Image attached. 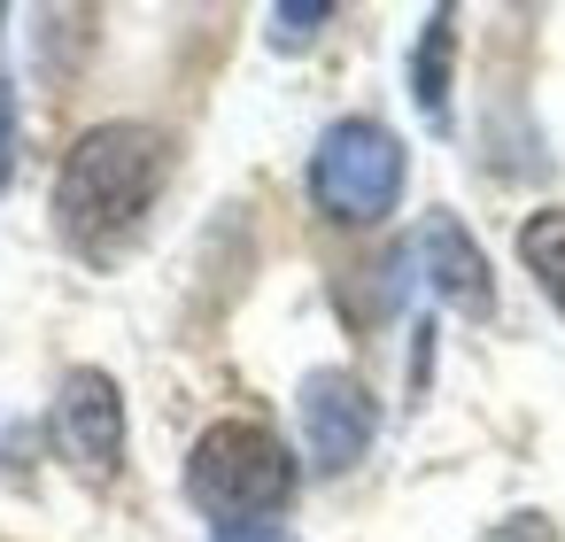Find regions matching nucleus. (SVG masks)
Instances as JSON below:
<instances>
[{
  "label": "nucleus",
  "instance_id": "nucleus-1",
  "mask_svg": "<svg viewBox=\"0 0 565 542\" xmlns=\"http://www.w3.org/2000/svg\"><path fill=\"white\" fill-rule=\"evenodd\" d=\"M163 179H171V140L156 125L117 117V125L78 132V148L55 171V225H63V241L78 256H117L148 225Z\"/></svg>",
  "mask_w": 565,
  "mask_h": 542
},
{
  "label": "nucleus",
  "instance_id": "nucleus-2",
  "mask_svg": "<svg viewBox=\"0 0 565 542\" xmlns=\"http://www.w3.org/2000/svg\"><path fill=\"white\" fill-rule=\"evenodd\" d=\"M295 488H302L295 449H287L271 426H256V418H217V426H202V442H194V457H186V496H194V511L217 527V542L279 527V511L295 503Z\"/></svg>",
  "mask_w": 565,
  "mask_h": 542
},
{
  "label": "nucleus",
  "instance_id": "nucleus-3",
  "mask_svg": "<svg viewBox=\"0 0 565 542\" xmlns=\"http://www.w3.org/2000/svg\"><path fill=\"white\" fill-rule=\"evenodd\" d=\"M403 140L380 117H341L326 125L318 156H310V202L333 225H380L403 202Z\"/></svg>",
  "mask_w": 565,
  "mask_h": 542
},
{
  "label": "nucleus",
  "instance_id": "nucleus-4",
  "mask_svg": "<svg viewBox=\"0 0 565 542\" xmlns=\"http://www.w3.org/2000/svg\"><path fill=\"white\" fill-rule=\"evenodd\" d=\"M47 442H55V457H71L86 480H117V465H125V395H117V380L94 372V364H78V372L55 387Z\"/></svg>",
  "mask_w": 565,
  "mask_h": 542
},
{
  "label": "nucleus",
  "instance_id": "nucleus-5",
  "mask_svg": "<svg viewBox=\"0 0 565 542\" xmlns=\"http://www.w3.org/2000/svg\"><path fill=\"white\" fill-rule=\"evenodd\" d=\"M372 434H380V403H372V387L356 372L326 364V372L302 380V442H310L318 472H349L372 449Z\"/></svg>",
  "mask_w": 565,
  "mask_h": 542
},
{
  "label": "nucleus",
  "instance_id": "nucleus-6",
  "mask_svg": "<svg viewBox=\"0 0 565 542\" xmlns=\"http://www.w3.org/2000/svg\"><path fill=\"white\" fill-rule=\"evenodd\" d=\"M418 264H426V287H434L449 310H465V318H488V310H495L488 256H480V241H472L449 210H434V217L418 225Z\"/></svg>",
  "mask_w": 565,
  "mask_h": 542
},
{
  "label": "nucleus",
  "instance_id": "nucleus-7",
  "mask_svg": "<svg viewBox=\"0 0 565 542\" xmlns=\"http://www.w3.org/2000/svg\"><path fill=\"white\" fill-rule=\"evenodd\" d=\"M449 55H457V9H434L418 32V55H411V94H418L426 125H449Z\"/></svg>",
  "mask_w": 565,
  "mask_h": 542
},
{
  "label": "nucleus",
  "instance_id": "nucleus-8",
  "mask_svg": "<svg viewBox=\"0 0 565 542\" xmlns=\"http://www.w3.org/2000/svg\"><path fill=\"white\" fill-rule=\"evenodd\" d=\"M519 264L534 272V287L565 310V210H534L519 225Z\"/></svg>",
  "mask_w": 565,
  "mask_h": 542
},
{
  "label": "nucleus",
  "instance_id": "nucleus-9",
  "mask_svg": "<svg viewBox=\"0 0 565 542\" xmlns=\"http://www.w3.org/2000/svg\"><path fill=\"white\" fill-rule=\"evenodd\" d=\"M333 24V0H287V9H271V47H310L318 32Z\"/></svg>",
  "mask_w": 565,
  "mask_h": 542
},
{
  "label": "nucleus",
  "instance_id": "nucleus-10",
  "mask_svg": "<svg viewBox=\"0 0 565 542\" xmlns=\"http://www.w3.org/2000/svg\"><path fill=\"white\" fill-rule=\"evenodd\" d=\"M480 542H557V527H550L542 511H511V519H495Z\"/></svg>",
  "mask_w": 565,
  "mask_h": 542
},
{
  "label": "nucleus",
  "instance_id": "nucleus-11",
  "mask_svg": "<svg viewBox=\"0 0 565 542\" xmlns=\"http://www.w3.org/2000/svg\"><path fill=\"white\" fill-rule=\"evenodd\" d=\"M17 179V86H9V71H0V187Z\"/></svg>",
  "mask_w": 565,
  "mask_h": 542
},
{
  "label": "nucleus",
  "instance_id": "nucleus-12",
  "mask_svg": "<svg viewBox=\"0 0 565 542\" xmlns=\"http://www.w3.org/2000/svg\"><path fill=\"white\" fill-rule=\"evenodd\" d=\"M233 542H279V534H271V527H264V534H233Z\"/></svg>",
  "mask_w": 565,
  "mask_h": 542
}]
</instances>
